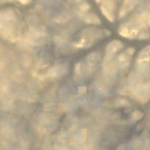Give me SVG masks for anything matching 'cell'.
Segmentation results:
<instances>
[{"instance_id": "cell-1", "label": "cell", "mask_w": 150, "mask_h": 150, "mask_svg": "<svg viewBox=\"0 0 150 150\" xmlns=\"http://www.w3.org/2000/svg\"><path fill=\"white\" fill-rule=\"evenodd\" d=\"M110 35V32L106 29H96L93 28L86 29L81 35V39L77 45L80 47H90L97 40L104 36Z\"/></svg>"}, {"instance_id": "cell-2", "label": "cell", "mask_w": 150, "mask_h": 150, "mask_svg": "<svg viewBox=\"0 0 150 150\" xmlns=\"http://www.w3.org/2000/svg\"><path fill=\"white\" fill-rule=\"evenodd\" d=\"M100 11L103 15L111 22H113L115 19L114 11L115 3L113 1H103L100 6Z\"/></svg>"}, {"instance_id": "cell-3", "label": "cell", "mask_w": 150, "mask_h": 150, "mask_svg": "<svg viewBox=\"0 0 150 150\" xmlns=\"http://www.w3.org/2000/svg\"><path fill=\"white\" fill-rule=\"evenodd\" d=\"M123 47V44L120 40H114L111 41L105 47V53L104 57L105 63L108 62Z\"/></svg>"}, {"instance_id": "cell-4", "label": "cell", "mask_w": 150, "mask_h": 150, "mask_svg": "<svg viewBox=\"0 0 150 150\" xmlns=\"http://www.w3.org/2000/svg\"><path fill=\"white\" fill-rule=\"evenodd\" d=\"M139 2L138 1H125L121 5L119 12V18H122L130 12Z\"/></svg>"}, {"instance_id": "cell-5", "label": "cell", "mask_w": 150, "mask_h": 150, "mask_svg": "<svg viewBox=\"0 0 150 150\" xmlns=\"http://www.w3.org/2000/svg\"><path fill=\"white\" fill-rule=\"evenodd\" d=\"M66 70L61 65L59 66H55L52 67L50 70H49L47 72V76L50 77L51 79H55L60 77Z\"/></svg>"}, {"instance_id": "cell-6", "label": "cell", "mask_w": 150, "mask_h": 150, "mask_svg": "<svg viewBox=\"0 0 150 150\" xmlns=\"http://www.w3.org/2000/svg\"><path fill=\"white\" fill-rule=\"evenodd\" d=\"M84 22L88 24L99 25L101 23V21L98 16L93 13H88L84 15Z\"/></svg>"}, {"instance_id": "cell-7", "label": "cell", "mask_w": 150, "mask_h": 150, "mask_svg": "<svg viewBox=\"0 0 150 150\" xmlns=\"http://www.w3.org/2000/svg\"><path fill=\"white\" fill-rule=\"evenodd\" d=\"M90 8V5L86 2H81V3L78 6L79 10L80 12H83V13L87 12L89 10Z\"/></svg>"}, {"instance_id": "cell-8", "label": "cell", "mask_w": 150, "mask_h": 150, "mask_svg": "<svg viewBox=\"0 0 150 150\" xmlns=\"http://www.w3.org/2000/svg\"><path fill=\"white\" fill-rule=\"evenodd\" d=\"M143 116V114L139 111H135L132 114V118L134 121H137L141 119Z\"/></svg>"}, {"instance_id": "cell-9", "label": "cell", "mask_w": 150, "mask_h": 150, "mask_svg": "<svg viewBox=\"0 0 150 150\" xmlns=\"http://www.w3.org/2000/svg\"><path fill=\"white\" fill-rule=\"evenodd\" d=\"M117 105H120V106H124V105H127L128 104H129V103L127 100H122V99H120L117 101Z\"/></svg>"}, {"instance_id": "cell-10", "label": "cell", "mask_w": 150, "mask_h": 150, "mask_svg": "<svg viewBox=\"0 0 150 150\" xmlns=\"http://www.w3.org/2000/svg\"><path fill=\"white\" fill-rule=\"evenodd\" d=\"M87 91L86 87L82 86V87H80L79 88V93L80 94H84V93H86Z\"/></svg>"}, {"instance_id": "cell-11", "label": "cell", "mask_w": 150, "mask_h": 150, "mask_svg": "<svg viewBox=\"0 0 150 150\" xmlns=\"http://www.w3.org/2000/svg\"><path fill=\"white\" fill-rule=\"evenodd\" d=\"M29 2L30 1H19V2L21 3L23 5H26V4H28Z\"/></svg>"}]
</instances>
